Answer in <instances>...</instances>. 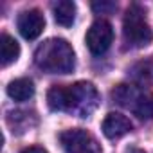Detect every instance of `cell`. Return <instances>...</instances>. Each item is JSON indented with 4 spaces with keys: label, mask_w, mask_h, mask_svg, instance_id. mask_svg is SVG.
<instances>
[{
    "label": "cell",
    "mask_w": 153,
    "mask_h": 153,
    "mask_svg": "<svg viewBox=\"0 0 153 153\" xmlns=\"http://www.w3.org/2000/svg\"><path fill=\"white\" fill-rule=\"evenodd\" d=\"M112 97L117 105L128 108L142 121L153 119V94L139 85H117L112 90Z\"/></svg>",
    "instance_id": "obj_3"
},
{
    "label": "cell",
    "mask_w": 153,
    "mask_h": 153,
    "mask_svg": "<svg viewBox=\"0 0 153 153\" xmlns=\"http://www.w3.org/2000/svg\"><path fill=\"white\" fill-rule=\"evenodd\" d=\"M130 153H146V151H142V149H131Z\"/></svg>",
    "instance_id": "obj_15"
},
{
    "label": "cell",
    "mask_w": 153,
    "mask_h": 153,
    "mask_svg": "<svg viewBox=\"0 0 153 153\" xmlns=\"http://www.w3.org/2000/svg\"><path fill=\"white\" fill-rule=\"evenodd\" d=\"M99 92L88 81L74 85H54L47 92V105L52 112H67L72 115L88 117L99 106Z\"/></svg>",
    "instance_id": "obj_1"
},
{
    "label": "cell",
    "mask_w": 153,
    "mask_h": 153,
    "mask_svg": "<svg viewBox=\"0 0 153 153\" xmlns=\"http://www.w3.org/2000/svg\"><path fill=\"white\" fill-rule=\"evenodd\" d=\"M87 47L94 56L105 54L114 42V29L106 20H96L87 31Z\"/></svg>",
    "instance_id": "obj_6"
},
{
    "label": "cell",
    "mask_w": 153,
    "mask_h": 153,
    "mask_svg": "<svg viewBox=\"0 0 153 153\" xmlns=\"http://www.w3.org/2000/svg\"><path fill=\"white\" fill-rule=\"evenodd\" d=\"M123 36L126 47L140 49L151 43L153 31L146 20V11L139 4H131L126 9L124 22H123Z\"/></svg>",
    "instance_id": "obj_4"
},
{
    "label": "cell",
    "mask_w": 153,
    "mask_h": 153,
    "mask_svg": "<svg viewBox=\"0 0 153 153\" xmlns=\"http://www.w3.org/2000/svg\"><path fill=\"white\" fill-rule=\"evenodd\" d=\"M92 9L96 13H105V11H114L115 9V4H106V2H101V4H92Z\"/></svg>",
    "instance_id": "obj_13"
},
{
    "label": "cell",
    "mask_w": 153,
    "mask_h": 153,
    "mask_svg": "<svg viewBox=\"0 0 153 153\" xmlns=\"http://www.w3.org/2000/svg\"><path fill=\"white\" fill-rule=\"evenodd\" d=\"M34 63L49 74H70L76 67V56L68 42L61 38H49L38 45Z\"/></svg>",
    "instance_id": "obj_2"
},
{
    "label": "cell",
    "mask_w": 153,
    "mask_h": 153,
    "mask_svg": "<svg viewBox=\"0 0 153 153\" xmlns=\"http://www.w3.org/2000/svg\"><path fill=\"white\" fill-rule=\"evenodd\" d=\"M130 76H131V79L139 87L153 85V59H146V61L135 63L130 68Z\"/></svg>",
    "instance_id": "obj_12"
},
{
    "label": "cell",
    "mask_w": 153,
    "mask_h": 153,
    "mask_svg": "<svg viewBox=\"0 0 153 153\" xmlns=\"http://www.w3.org/2000/svg\"><path fill=\"white\" fill-rule=\"evenodd\" d=\"M52 13H54V20L59 25L70 27L76 20V4L70 0H59V2L52 4Z\"/></svg>",
    "instance_id": "obj_10"
},
{
    "label": "cell",
    "mask_w": 153,
    "mask_h": 153,
    "mask_svg": "<svg viewBox=\"0 0 153 153\" xmlns=\"http://www.w3.org/2000/svg\"><path fill=\"white\" fill-rule=\"evenodd\" d=\"M18 31L25 40H36L45 27V18L38 9H29V11H22L18 15L16 20Z\"/></svg>",
    "instance_id": "obj_7"
},
{
    "label": "cell",
    "mask_w": 153,
    "mask_h": 153,
    "mask_svg": "<svg viewBox=\"0 0 153 153\" xmlns=\"http://www.w3.org/2000/svg\"><path fill=\"white\" fill-rule=\"evenodd\" d=\"M59 142L65 153H103L99 142L94 139L92 133L81 128L65 130L59 135Z\"/></svg>",
    "instance_id": "obj_5"
},
{
    "label": "cell",
    "mask_w": 153,
    "mask_h": 153,
    "mask_svg": "<svg viewBox=\"0 0 153 153\" xmlns=\"http://www.w3.org/2000/svg\"><path fill=\"white\" fill-rule=\"evenodd\" d=\"M7 96L18 103L22 101H27L34 96V83L29 79V78H20V79H15L7 85Z\"/></svg>",
    "instance_id": "obj_9"
},
{
    "label": "cell",
    "mask_w": 153,
    "mask_h": 153,
    "mask_svg": "<svg viewBox=\"0 0 153 153\" xmlns=\"http://www.w3.org/2000/svg\"><path fill=\"white\" fill-rule=\"evenodd\" d=\"M18 56H20L18 42L9 34H2L0 36V59H2V67L11 65L13 61L18 59Z\"/></svg>",
    "instance_id": "obj_11"
},
{
    "label": "cell",
    "mask_w": 153,
    "mask_h": 153,
    "mask_svg": "<svg viewBox=\"0 0 153 153\" xmlns=\"http://www.w3.org/2000/svg\"><path fill=\"white\" fill-rule=\"evenodd\" d=\"M20 153H49V151H47V149H43V148H40V146H29V148L22 149Z\"/></svg>",
    "instance_id": "obj_14"
},
{
    "label": "cell",
    "mask_w": 153,
    "mask_h": 153,
    "mask_svg": "<svg viewBox=\"0 0 153 153\" xmlns=\"http://www.w3.org/2000/svg\"><path fill=\"white\" fill-rule=\"evenodd\" d=\"M131 128H133V126H131V121H130L126 115L115 114V112L108 114V115L105 117L103 124H101V130H103V133H105L108 139H121L123 135L130 133Z\"/></svg>",
    "instance_id": "obj_8"
}]
</instances>
